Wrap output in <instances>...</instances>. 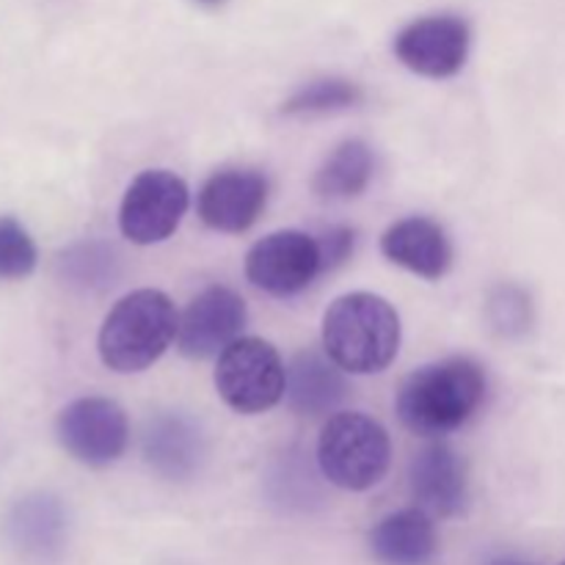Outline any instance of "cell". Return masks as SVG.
I'll use <instances>...</instances> for the list:
<instances>
[{
  "instance_id": "obj_18",
  "label": "cell",
  "mask_w": 565,
  "mask_h": 565,
  "mask_svg": "<svg viewBox=\"0 0 565 565\" xmlns=\"http://www.w3.org/2000/svg\"><path fill=\"white\" fill-rule=\"evenodd\" d=\"M373 149L364 141L340 143L315 174V193L323 199H353L373 180Z\"/></svg>"
},
{
  "instance_id": "obj_16",
  "label": "cell",
  "mask_w": 565,
  "mask_h": 565,
  "mask_svg": "<svg viewBox=\"0 0 565 565\" xmlns=\"http://www.w3.org/2000/svg\"><path fill=\"white\" fill-rule=\"evenodd\" d=\"M370 552L381 565H430L439 555L434 519L423 508L381 519L370 533Z\"/></svg>"
},
{
  "instance_id": "obj_11",
  "label": "cell",
  "mask_w": 565,
  "mask_h": 565,
  "mask_svg": "<svg viewBox=\"0 0 565 565\" xmlns=\"http://www.w3.org/2000/svg\"><path fill=\"white\" fill-rule=\"evenodd\" d=\"M246 326V303L230 287H207L188 303L177 326V348L188 359L224 353Z\"/></svg>"
},
{
  "instance_id": "obj_1",
  "label": "cell",
  "mask_w": 565,
  "mask_h": 565,
  "mask_svg": "<svg viewBox=\"0 0 565 565\" xmlns=\"http://www.w3.org/2000/svg\"><path fill=\"white\" fill-rule=\"evenodd\" d=\"M486 397V373L467 356L428 364L403 381L397 417L414 436L434 439L469 423Z\"/></svg>"
},
{
  "instance_id": "obj_12",
  "label": "cell",
  "mask_w": 565,
  "mask_h": 565,
  "mask_svg": "<svg viewBox=\"0 0 565 565\" xmlns=\"http://www.w3.org/2000/svg\"><path fill=\"white\" fill-rule=\"evenodd\" d=\"M412 494L425 513L439 519L461 516L469 502V478L467 463L452 447L430 445L414 456L412 469Z\"/></svg>"
},
{
  "instance_id": "obj_25",
  "label": "cell",
  "mask_w": 565,
  "mask_h": 565,
  "mask_svg": "<svg viewBox=\"0 0 565 565\" xmlns=\"http://www.w3.org/2000/svg\"><path fill=\"white\" fill-rule=\"evenodd\" d=\"M497 565H516V563H497ZM565 565V563H563Z\"/></svg>"
},
{
  "instance_id": "obj_19",
  "label": "cell",
  "mask_w": 565,
  "mask_h": 565,
  "mask_svg": "<svg viewBox=\"0 0 565 565\" xmlns=\"http://www.w3.org/2000/svg\"><path fill=\"white\" fill-rule=\"evenodd\" d=\"M66 285L81 290H103L116 279V254L105 243H75L58 259Z\"/></svg>"
},
{
  "instance_id": "obj_5",
  "label": "cell",
  "mask_w": 565,
  "mask_h": 565,
  "mask_svg": "<svg viewBox=\"0 0 565 565\" xmlns=\"http://www.w3.org/2000/svg\"><path fill=\"white\" fill-rule=\"evenodd\" d=\"M215 390L237 414H263L285 397L287 370L270 342L237 337L218 356Z\"/></svg>"
},
{
  "instance_id": "obj_15",
  "label": "cell",
  "mask_w": 565,
  "mask_h": 565,
  "mask_svg": "<svg viewBox=\"0 0 565 565\" xmlns=\"http://www.w3.org/2000/svg\"><path fill=\"white\" fill-rule=\"evenodd\" d=\"M381 252L395 265L430 281L441 279L452 263V246L445 230L423 215L392 224L381 237Z\"/></svg>"
},
{
  "instance_id": "obj_10",
  "label": "cell",
  "mask_w": 565,
  "mask_h": 565,
  "mask_svg": "<svg viewBox=\"0 0 565 565\" xmlns=\"http://www.w3.org/2000/svg\"><path fill=\"white\" fill-rule=\"evenodd\" d=\"M395 55L423 77H452L469 55V25L456 14L414 20L397 33Z\"/></svg>"
},
{
  "instance_id": "obj_7",
  "label": "cell",
  "mask_w": 565,
  "mask_h": 565,
  "mask_svg": "<svg viewBox=\"0 0 565 565\" xmlns=\"http://www.w3.org/2000/svg\"><path fill=\"white\" fill-rule=\"evenodd\" d=\"M55 434L75 461L103 469L119 461L127 450L130 425L119 403L108 397H81L58 414Z\"/></svg>"
},
{
  "instance_id": "obj_9",
  "label": "cell",
  "mask_w": 565,
  "mask_h": 565,
  "mask_svg": "<svg viewBox=\"0 0 565 565\" xmlns=\"http://www.w3.org/2000/svg\"><path fill=\"white\" fill-rule=\"evenodd\" d=\"M320 270L323 263H320L318 241L296 230L263 237L246 257L248 281L276 298L307 290Z\"/></svg>"
},
{
  "instance_id": "obj_14",
  "label": "cell",
  "mask_w": 565,
  "mask_h": 565,
  "mask_svg": "<svg viewBox=\"0 0 565 565\" xmlns=\"http://www.w3.org/2000/svg\"><path fill=\"white\" fill-rule=\"evenodd\" d=\"M207 445L193 419L182 414H158L143 434V458L166 480H188L199 472Z\"/></svg>"
},
{
  "instance_id": "obj_24",
  "label": "cell",
  "mask_w": 565,
  "mask_h": 565,
  "mask_svg": "<svg viewBox=\"0 0 565 565\" xmlns=\"http://www.w3.org/2000/svg\"><path fill=\"white\" fill-rule=\"evenodd\" d=\"M199 3H204V6H218V3H224V0H199Z\"/></svg>"
},
{
  "instance_id": "obj_6",
  "label": "cell",
  "mask_w": 565,
  "mask_h": 565,
  "mask_svg": "<svg viewBox=\"0 0 565 565\" xmlns=\"http://www.w3.org/2000/svg\"><path fill=\"white\" fill-rule=\"evenodd\" d=\"M188 210V185L166 169L141 171L119 207L121 235L136 246H152L174 235Z\"/></svg>"
},
{
  "instance_id": "obj_2",
  "label": "cell",
  "mask_w": 565,
  "mask_h": 565,
  "mask_svg": "<svg viewBox=\"0 0 565 565\" xmlns=\"http://www.w3.org/2000/svg\"><path fill=\"white\" fill-rule=\"evenodd\" d=\"M401 348V318L386 298L351 292L323 318V351L345 373L370 375L392 364Z\"/></svg>"
},
{
  "instance_id": "obj_22",
  "label": "cell",
  "mask_w": 565,
  "mask_h": 565,
  "mask_svg": "<svg viewBox=\"0 0 565 565\" xmlns=\"http://www.w3.org/2000/svg\"><path fill=\"white\" fill-rule=\"evenodd\" d=\"M489 323L497 334L519 337L533 323L530 296L516 285H502L489 298Z\"/></svg>"
},
{
  "instance_id": "obj_17",
  "label": "cell",
  "mask_w": 565,
  "mask_h": 565,
  "mask_svg": "<svg viewBox=\"0 0 565 565\" xmlns=\"http://www.w3.org/2000/svg\"><path fill=\"white\" fill-rule=\"evenodd\" d=\"M345 375L340 364L326 359L318 351H303L292 359L287 370V401L292 412L303 417H320L329 414L345 401Z\"/></svg>"
},
{
  "instance_id": "obj_4",
  "label": "cell",
  "mask_w": 565,
  "mask_h": 565,
  "mask_svg": "<svg viewBox=\"0 0 565 565\" xmlns=\"http://www.w3.org/2000/svg\"><path fill=\"white\" fill-rule=\"evenodd\" d=\"M392 461L386 430L359 412L334 414L320 430L318 463L331 486L345 491H367L384 480Z\"/></svg>"
},
{
  "instance_id": "obj_20",
  "label": "cell",
  "mask_w": 565,
  "mask_h": 565,
  "mask_svg": "<svg viewBox=\"0 0 565 565\" xmlns=\"http://www.w3.org/2000/svg\"><path fill=\"white\" fill-rule=\"evenodd\" d=\"M359 103H362V88L356 83L345 81V77H323V81H312L298 88L281 110L290 116L334 114V110L353 108Z\"/></svg>"
},
{
  "instance_id": "obj_13",
  "label": "cell",
  "mask_w": 565,
  "mask_h": 565,
  "mask_svg": "<svg viewBox=\"0 0 565 565\" xmlns=\"http://www.w3.org/2000/svg\"><path fill=\"white\" fill-rule=\"evenodd\" d=\"M268 199V182L257 171H221L199 193V215L215 232H246L259 218Z\"/></svg>"
},
{
  "instance_id": "obj_23",
  "label": "cell",
  "mask_w": 565,
  "mask_h": 565,
  "mask_svg": "<svg viewBox=\"0 0 565 565\" xmlns=\"http://www.w3.org/2000/svg\"><path fill=\"white\" fill-rule=\"evenodd\" d=\"M318 246H320V263H323V270L337 268V265H342L348 257H351L353 230H348V226H331Z\"/></svg>"
},
{
  "instance_id": "obj_21",
  "label": "cell",
  "mask_w": 565,
  "mask_h": 565,
  "mask_svg": "<svg viewBox=\"0 0 565 565\" xmlns=\"http://www.w3.org/2000/svg\"><path fill=\"white\" fill-rule=\"evenodd\" d=\"M36 243L14 218H0V279H25L36 268Z\"/></svg>"
},
{
  "instance_id": "obj_3",
  "label": "cell",
  "mask_w": 565,
  "mask_h": 565,
  "mask_svg": "<svg viewBox=\"0 0 565 565\" xmlns=\"http://www.w3.org/2000/svg\"><path fill=\"white\" fill-rule=\"evenodd\" d=\"M177 326L180 318L166 292H130L110 309L99 329V359L114 373H141L163 356Z\"/></svg>"
},
{
  "instance_id": "obj_8",
  "label": "cell",
  "mask_w": 565,
  "mask_h": 565,
  "mask_svg": "<svg viewBox=\"0 0 565 565\" xmlns=\"http://www.w3.org/2000/svg\"><path fill=\"white\" fill-rule=\"evenodd\" d=\"M3 539L25 563L50 565L61 561L70 544V511L50 491H31L6 511Z\"/></svg>"
}]
</instances>
